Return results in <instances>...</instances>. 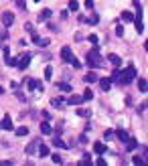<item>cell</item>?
Wrapping results in <instances>:
<instances>
[{
  "label": "cell",
  "instance_id": "obj_35",
  "mask_svg": "<svg viewBox=\"0 0 148 166\" xmlns=\"http://www.w3.org/2000/svg\"><path fill=\"white\" fill-rule=\"evenodd\" d=\"M112 138H114V132L112 130H106L104 132V140H112Z\"/></svg>",
  "mask_w": 148,
  "mask_h": 166
},
{
  "label": "cell",
  "instance_id": "obj_6",
  "mask_svg": "<svg viewBox=\"0 0 148 166\" xmlns=\"http://www.w3.org/2000/svg\"><path fill=\"white\" fill-rule=\"evenodd\" d=\"M39 144H41V142L39 140H33V142H30V144H29V146H26V156H33V154H35V152H37V146H39Z\"/></svg>",
  "mask_w": 148,
  "mask_h": 166
},
{
  "label": "cell",
  "instance_id": "obj_40",
  "mask_svg": "<svg viewBox=\"0 0 148 166\" xmlns=\"http://www.w3.org/2000/svg\"><path fill=\"white\" fill-rule=\"evenodd\" d=\"M79 144H87V136H85V134L83 136H79Z\"/></svg>",
  "mask_w": 148,
  "mask_h": 166
},
{
  "label": "cell",
  "instance_id": "obj_9",
  "mask_svg": "<svg viewBox=\"0 0 148 166\" xmlns=\"http://www.w3.org/2000/svg\"><path fill=\"white\" fill-rule=\"evenodd\" d=\"M108 61H110V63L114 65V67H120V65H122V59H120V57H118V55H116V53L108 55Z\"/></svg>",
  "mask_w": 148,
  "mask_h": 166
},
{
  "label": "cell",
  "instance_id": "obj_22",
  "mask_svg": "<svg viewBox=\"0 0 148 166\" xmlns=\"http://www.w3.org/2000/svg\"><path fill=\"white\" fill-rule=\"evenodd\" d=\"M51 132H53V130H51V126H49V124H41V134H45V136H49Z\"/></svg>",
  "mask_w": 148,
  "mask_h": 166
},
{
  "label": "cell",
  "instance_id": "obj_4",
  "mask_svg": "<svg viewBox=\"0 0 148 166\" xmlns=\"http://www.w3.org/2000/svg\"><path fill=\"white\" fill-rule=\"evenodd\" d=\"M12 22H14V14H12V12H8V10H6V12H2V25H4L6 29H10V25H12Z\"/></svg>",
  "mask_w": 148,
  "mask_h": 166
},
{
  "label": "cell",
  "instance_id": "obj_33",
  "mask_svg": "<svg viewBox=\"0 0 148 166\" xmlns=\"http://www.w3.org/2000/svg\"><path fill=\"white\" fill-rule=\"evenodd\" d=\"M132 162H134V164H146V160H144V158H140V156H134Z\"/></svg>",
  "mask_w": 148,
  "mask_h": 166
},
{
  "label": "cell",
  "instance_id": "obj_31",
  "mask_svg": "<svg viewBox=\"0 0 148 166\" xmlns=\"http://www.w3.org/2000/svg\"><path fill=\"white\" fill-rule=\"evenodd\" d=\"M25 30H26L29 34H35V26L30 25V22H26V25H25Z\"/></svg>",
  "mask_w": 148,
  "mask_h": 166
},
{
  "label": "cell",
  "instance_id": "obj_30",
  "mask_svg": "<svg viewBox=\"0 0 148 166\" xmlns=\"http://www.w3.org/2000/svg\"><path fill=\"white\" fill-rule=\"evenodd\" d=\"M49 156L53 158V162H55V164H61V162H63V158H61L59 154H49Z\"/></svg>",
  "mask_w": 148,
  "mask_h": 166
},
{
  "label": "cell",
  "instance_id": "obj_42",
  "mask_svg": "<svg viewBox=\"0 0 148 166\" xmlns=\"http://www.w3.org/2000/svg\"><path fill=\"white\" fill-rule=\"evenodd\" d=\"M95 164H98V166H106V160H104V158H98V160H95Z\"/></svg>",
  "mask_w": 148,
  "mask_h": 166
},
{
  "label": "cell",
  "instance_id": "obj_15",
  "mask_svg": "<svg viewBox=\"0 0 148 166\" xmlns=\"http://www.w3.org/2000/svg\"><path fill=\"white\" fill-rule=\"evenodd\" d=\"M53 146H57V148H61V150H65V148H69V144H65V142L61 140L59 136H57V138L53 140Z\"/></svg>",
  "mask_w": 148,
  "mask_h": 166
},
{
  "label": "cell",
  "instance_id": "obj_3",
  "mask_svg": "<svg viewBox=\"0 0 148 166\" xmlns=\"http://www.w3.org/2000/svg\"><path fill=\"white\" fill-rule=\"evenodd\" d=\"M30 59H33V55H30V53H26V55H22V57H18V63H16V67L25 71V69L30 65Z\"/></svg>",
  "mask_w": 148,
  "mask_h": 166
},
{
  "label": "cell",
  "instance_id": "obj_41",
  "mask_svg": "<svg viewBox=\"0 0 148 166\" xmlns=\"http://www.w3.org/2000/svg\"><path fill=\"white\" fill-rule=\"evenodd\" d=\"M0 164H2V166H10V164H14V160H2Z\"/></svg>",
  "mask_w": 148,
  "mask_h": 166
},
{
  "label": "cell",
  "instance_id": "obj_44",
  "mask_svg": "<svg viewBox=\"0 0 148 166\" xmlns=\"http://www.w3.org/2000/svg\"><path fill=\"white\" fill-rule=\"evenodd\" d=\"M2 93H4V89H2V87H0V95H2Z\"/></svg>",
  "mask_w": 148,
  "mask_h": 166
},
{
  "label": "cell",
  "instance_id": "obj_10",
  "mask_svg": "<svg viewBox=\"0 0 148 166\" xmlns=\"http://www.w3.org/2000/svg\"><path fill=\"white\" fill-rule=\"evenodd\" d=\"M94 152L98 154V156L106 154V144H102V142H95V144H94Z\"/></svg>",
  "mask_w": 148,
  "mask_h": 166
},
{
  "label": "cell",
  "instance_id": "obj_39",
  "mask_svg": "<svg viewBox=\"0 0 148 166\" xmlns=\"http://www.w3.org/2000/svg\"><path fill=\"white\" fill-rule=\"evenodd\" d=\"M116 34H118V37H124V26H118V29H116Z\"/></svg>",
  "mask_w": 148,
  "mask_h": 166
},
{
  "label": "cell",
  "instance_id": "obj_5",
  "mask_svg": "<svg viewBox=\"0 0 148 166\" xmlns=\"http://www.w3.org/2000/svg\"><path fill=\"white\" fill-rule=\"evenodd\" d=\"M30 37H33V43H35V45H39V47H49V43H51V41L49 39H41V37H39V34H30Z\"/></svg>",
  "mask_w": 148,
  "mask_h": 166
},
{
  "label": "cell",
  "instance_id": "obj_28",
  "mask_svg": "<svg viewBox=\"0 0 148 166\" xmlns=\"http://www.w3.org/2000/svg\"><path fill=\"white\" fill-rule=\"evenodd\" d=\"M81 97H83V101H89V99H94V91H91V89H85V93Z\"/></svg>",
  "mask_w": 148,
  "mask_h": 166
},
{
  "label": "cell",
  "instance_id": "obj_19",
  "mask_svg": "<svg viewBox=\"0 0 148 166\" xmlns=\"http://www.w3.org/2000/svg\"><path fill=\"white\" fill-rule=\"evenodd\" d=\"M77 116H81V117H89V116H91V109H89V108H79V109H77Z\"/></svg>",
  "mask_w": 148,
  "mask_h": 166
},
{
  "label": "cell",
  "instance_id": "obj_24",
  "mask_svg": "<svg viewBox=\"0 0 148 166\" xmlns=\"http://www.w3.org/2000/svg\"><path fill=\"white\" fill-rule=\"evenodd\" d=\"M122 20H126V22H132V20H134V14L126 10V12H122Z\"/></svg>",
  "mask_w": 148,
  "mask_h": 166
},
{
  "label": "cell",
  "instance_id": "obj_21",
  "mask_svg": "<svg viewBox=\"0 0 148 166\" xmlns=\"http://www.w3.org/2000/svg\"><path fill=\"white\" fill-rule=\"evenodd\" d=\"M63 97H53L51 99V105H53V108H61V105H63Z\"/></svg>",
  "mask_w": 148,
  "mask_h": 166
},
{
  "label": "cell",
  "instance_id": "obj_18",
  "mask_svg": "<svg viewBox=\"0 0 148 166\" xmlns=\"http://www.w3.org/2000/svg\"><path fill=\"white\" fill-rule=\"evenodd\" d=\"M83 79H85V81H87V83H95V81H98V79H99V77H98V75H95V73H94V71H89V73H87V75H85V77H83Z\"/></svg>",
  "mask_w": 148,
  "mask_h": 166
},
{
  "label": "cell",
  "instance_id": "obj_17",
  "mask_svg": "<svg viewBox=\"0 0 148 166\" xmlns=\"http://www.w3.org/2000/svg\"><path fill=\"white\" fill-rule=\"evenodd\" d=\"M116 136H118V140H120V142H126V140L130 138L126 130H118V132H116Z\"/></svg>",
  "mask_w": 148,
  "mask_h": 166
},
{
  "label": "cell",
  "instance_id": "obj_37",
  "mask_svg": "<svg viewBox=\"0 0 148 166\" xmlns=\"http://www.w3.org/2000/svg\"><path fill=\"white\" fill-rule=\"evenodd\" d=\"M69 63H71V65H73V67H75V69H79V67H81V63H79V61H75V59H73V57H71V61H69Z\"/></svg>",
  "mask_w": 148,
  "mask_h": 166
},
{
  "label": "cell",
  "instance_id": "obj_16",
  "mask_svg": "<svg viewBox=\"0 0 148 166\" xmlns=\"http://www.w3.org/2000/svg\"><path fill=\"white\" fill-rule=\"evenodd\" d=\"M51 14H53V12H51L49 8H43V12L39 14V20H49V18H51Z\"/></svg>",
  "mask_w": 148,
  "mask_h": 166
},
{
  "label": "cell",
  "instance_id": "obj_26",
  "mask_svg": "<svg viewBox=\"0 0 148 166\" xmlns=\"http://www.w3.org/2000/svg\"><path fill=\"white\" fill-rule=\"evenodd\" d=\"M26 134H29V128H26V126L16 128V136H26Z\"/></svg>",
  "mask_w": 148,
  "mask_h": 166
},
{
  "label": "cell",
  "instance_id": "obj_27",
  "mask_svg": "<svg viewBox=\"0 0 148 166\" xmlns=\"http://www.w3.org/2000/svg\"><path fill=\"white\" fill-rule=\"evenodd\" d=\"M16 63H18V59H14V57H6V65H8V67H16Z\"/></svg>",
  "mask_w": 148,
  "mask_h": 166
},
{
  "label": "cell",
  "instance_id": "obj_38",
  "mask_svg": "<svg viewBox=\"0 0 148 166\" xmlns=\"http://www.w3.org/2000/svg\"><path fill=\"white\" fill-rule=\"evenodd\" d=\"M85 6H87L89 10H94V0H85Z\"/></svg>",
  "mask_w": 148,
  "mask_h": 166
},
{
  "label": "cell",
  "instance_id": "obj_12",
  "mask_svg": "<svg viewBox=\"0 0 148 166\" xmlns=\"http://www.w3.org/2000/svg\"><path fill=\"white\" fill-rule=\"evenodd\" d=\"M0 128L2 130H12V120H10V116H6L2 122H0Z\"/></svg>",
  "mask_w": 148,
  "mask_h": 166
},
{
  "label": "cell",
  "instance_id": "obj_32",
  "mask_svg": "<svg viewBox=\"0 0 148 166\" xmlns=\"http://www.w3.org/2000/svg\"><path fill=\"white\" fill-rule=\"evenodd\" d=\"M77 8H79L77 0H69V10H77Z\"/></svg>",
  "mask_w": 148,
  "mask_h": 166
},
{
  "label": "cell",
  "instance_id": "obj_2",
  "mask_svg": "<svg viewBox=\"0 0 148 166\" xmlns=\"http://www.w3.org/2000/svg\"><path fill=\"white\" fill-rule=\"evenodd\" d=\"M134 77H136V69H134V65H130L126 71H118V81L122 83V85H128L130 81H134Z\"/></svg>",
  "mask_w": 148,
  "mask_h": 166
},
{
  "label": "cell",
  "instance_id": "obj_23",
  "mask_svg": "<svg viewBox=\"0 0 148 166\" xmlns=\"http://www.w3.org/2000/svg\"><path fill=\"white\" fill-rule=\"evenodd\" d=\"M37 148H39V154H41V156H49V148L45 146V144H39Z\"/></svg>",
  "mask_w": 148,
  "mask_h": 166
},
{
  "label": "cell",
  "instance_id": "obj_1",
  "mask_svg": "<svg viewBox=\"0 0 148 166\" xmlns=\"http://www.w3.org/2000/svg\"><path fill=\"white\" fill-rule=\"evenodd\" d=\"M85 63H87L89 69H98V67H102V65H104V61H102V57H99V53H98V49H95V47L87 53Z\"/></svg>",
  "mask_w": 148,
  "mask_h": 166
},
{
  "label": "cell",
  "instance_id": "obj_43",
  "mask_svg": "<svg viewBox=\"0 0 148 166\" xmlns=\"http://www.w3.org/2000/svg\"><path fill=\"white\" fill-rule=\"evenodd\" d=\"M47 26H49V29H51V30H53V33H57V26H55V25H53V22H49V25H47Z\"/></svg>",
  "mask_w": 148,
  "mask_h": 166
},
{
  "label": "cell",
  "instance_id": "obj_36",
  "mask_svg": "<svg viewBox=\"0 0 148 166\" xmlns=\"http://www.w3.org/2000/svg\"><path fill=\"white\" fill-rule=\"evenodd\" d=\"M6 39H8V33L0 29V41H6Z\"/></svg>",
  "mask_w": 148,
  "mask_h": 166
},
{
  "label": "cell",
  "instance_id": "obj_11",
  "mask_svg": "<svg viewBox=\"0 0 148 166\" xmlns=\"http://www.w3.org/2000/svg\"><path fill=\"white\" fill-rule=\"evenodd\" d=\"M61 59L67 61V63L71 61V47H63V49H61Z\"/></svg>",
  "mask_w": 148,
  "mask_h": 166
},
{
  "label": "cell",
  "instance_id": "obj_34",
  "mask_svg": "<svg viewBox=\"0 0 148 166\" xmlns=\"http://www.w3.org/2000/svg\"><path fill=\"white\" fill-rule=\"evenodd\" d=\"M89 43L94 47H98V34H89Z\"/></svg>",
  "mask_w": 148,
  "mask_h": 166
},
{
  "label": "cell",
  "instance_id": "obj_7",
  "mask_svg": "<svg viewBox=\"0 0 148 166\" xmlns=\"http://www.w3.org/2000/svg\"><path fill=\"white\" fill-rule=\"evenodd\" d=\"M134 25H136V30H138V33H144V25H142V10H138V16L134 18Z\"/></svg>",
  "mask_w": 148,
  "mask_h": 166
},
{
  "label": "cell",
  "instance_id": "obj_13",
  "mask_svg": "<svg viewBox=\"0 0 148 166\" xmlns=\"http://www.w3.org/2000/svg\"><path fill=\"white\" fill-rule=\"evenodd\" d=\"M81 101H83V97H81V95H71V97L67 99V103H69V105H79Z\"/></svg>",
  "mask_w": 148,
  "mask_h": 166
},
{
  "label": "cell",
  "instance_id": "obj_25",
  "mask_svg": "<svg viewBox=\"0 0 148 166\" xmlns=\"http://www.w3.org/2000/svg\"><path fill=\"white\" fill-rule=\"evenodd\" d=\"M57 89L59 91H71V85L69 83H57Z\"/></svg>",
  "mask_w": 148,
  "mask_h": 166
},
{
  "label": "cell",
  "instance_id": "obj_8",
  "mask_svg": "<svg viewBox=\"0 0 148 166\" xmlns=\"http://www.w3.org/2000/svg\"><path fill=\"white\" fill-rule=\"evenodd\" d=\"M98 81H99V87L104 89V91H110V87H112V79L104 77V79H98Z\"/></svg>",
  "mask_w": 148,
  "mask_h": 166
},
{
  "label": "cell",
  "instance_id": "obj_29",
  "mask_svg": "<svg viewBox=\"0 0 148 166\" xmlns=\"http://www.w3.org/2000/svg\"><path fill=\"white\" fill-rule=\"evenodd\" d=\"M45 79H47V81H51V79H53V69H51V67L45 69Z\"/></svg>",
  "mask_w": 148,
  "mask_h": 166
},
{
  "label": "cell",
  "instance_id": "obj_14",
  "mask_svg": "<svg viewBox=\"0 0 148 166\" xmlns=\"http://www.w3.org/2000/svg\"><path fill=\"white\" fill-rule=\"evenodd\" d=\"M136 148H138V142L136 140H132V138H128V140H126V150H136Z\"/></svg>",
  "mask_w": 148,
  "mask_h": 166
},
{
  "label": "cell",
  "instance_id": "obj_20",
  "mask_svg": "<svg viewBox=\"0 0 148 166\" xmlns=\"http://www.w3.org/2000/svg\"><path fill=\"white\" fill-rule=\"evenodd\" d=\"M146 87H148L146 79H144V77H140V79H138V89H140L142 93H146Z\"/></svg>",
  "mask_w": 148,
  "mask_h": 166
}]
</instances>
